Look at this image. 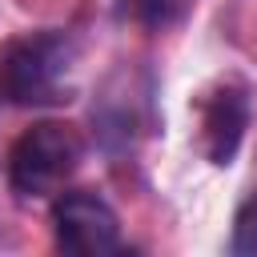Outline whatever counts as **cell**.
Instances as JSON below:
<instances>
[{"label": "cell", "mask_w": 257, "mask_h": 257, "mask_svg": "<svg viewBox=\"0 0 257 257\" xmlns=\"http://www.w3.org/2000/svg\"><path fill=\"white\" fill-rule=\"evenodd\" d=\"M80 40L68 28H32L0 44V104L4 108H52L72 100V68Z\"/></svg>", "instance_id": "cell-1"}, {"label": "cell", "mask_w": 257, "mask_h": 257, "mask_svg": "<svg viewBox=\"0 0 257 257\" xmlns=\"http://www.w3.org/2000/svg\"><path fill=\"white\" fill-rule=\"evenodd\" d=\"M88 157V137L68 120H36L24 128L8 157H4V181L16 201H52L76 169Z\"/></svg>", "instance_id": "cell-2"}, {"label": "cell", "mask_w": 257, "mask_h": 257, "mask_svg": "<svg viewBox=\"0 0 257 257\" xmlns=\"http://www.w3.org/2000/svg\"><path fill=\"white\" fill-rule=\"evenodd\" d=\"M52 245L68 257H104L120 253V217L96 189H60L48 205Z\"/></svg>", "instance_id": "cell-3"}, {"label": "cell", "mask_w": 257, "mask_h": 257, "mask_svg": "<svg viewBox=\"0 0 257 257\" xmlns=\"http://www.w3.org/2000/svg\"><path fill=\"white\" fill-rule=\"evenodd\" d=\"M197 149L213 169L233 165V157L241 153L253 104H249V84L241 76H217L197 100Z\"/></svg>", "instance_id": "cell-4"}, {"label": "cell", "mask_w": 257, "mask_h": 257, "mask_svg": "<svg viewBox=\"0 0 257 257\" xmlns=\"http://www.w3.org/2000/svg\"><path fill=\"white\" fill-rule=\"evenodd\" d=\"M149 96H133V88L124 92H108L92 104V137L104 153L120 157L137 145L141 133H149Z\"/></svg>", "instance_id": "cell-5"}, {"label": "cell", "mask_w": 257, "mask_h": 257, "mask_svg": "<svg viewBox=\"0 0 257 257\" xmlns=\"http://www.w3.org/2000/svg\"><path fill=\"white\" fill-rule=\"evenodd\" d=\"M193 8H197V0H120L116 16L133 20L145 32H173L193 16Z\"/></svg>", "instance_id": "cell-6"}, {"label": "cell", "mask_w": 257, "mask_h": 257, "mask_svg": "<svg viewBox=\"0 0 257 257\" xmlns=\"http://www.w3.org/2000/svg\"><path fill=\"white\" fill-rule=\"evenodd\" d=\"M229 253H233V257H257V177H253L249 193L241 197V205H237V213H233Z\"/></svg>", "instance_id": "cell-7"}]
</instances>
